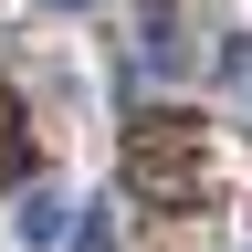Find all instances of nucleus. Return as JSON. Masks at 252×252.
I'll return each mask as SVG.
<instances>
[{"mask_svg":"<svg viewBox=\"0 0 252 252\" xmlns=\"http://www.w3.org/2000/svg\"><path fill=\"white\" fill-rule=\"evenodd\" d=\"M53 11H84V0H53Z\"/></svg>","mask_w":252,"mask_h":252,"instance_id":"39448f33","label":"nucleus"},{"mask_svg":"<svg viewBox=\"0 0 252 252\" xmlns=\"http://www.w3.org/2000/svg\"><path fill=\"white\" fill-rule=\"evenodd\" d=\"M116 168L147 210H189V200H210V126L179 116V105H147V116H126Z\"/></svg>","mask_w":252,"mask_h":252,"instance_id":"f257e3e1","label":"nucleus"},{"mask_svg":"<svg viewBox=\"0 0 252 252\" xmlns=\"http://www.w3.org/2000/svg\"><path fill=\"white\" fill-rule=\"evenodd\" d=\"M32 168H42V147H32V105H21V84L0 74V189H21Z\"/></svg>","mask_w":252,"mask_h":252,"instance_id":"f03ea898","label":"nucleus"},{"mask_svg":"<svg viewBox=\"0 0 252 252\" xmlns=\"http://www.w3.org/2000/svg\"><path fill=\"white\" fill-rule=\"evenodd\" d=\"M74 252H116V231H105V210H94V220H74Z\"/></svg>","mask_w":252,"mask_h":252,"instance_id":"20e7f679","label":"nucleus"},{"mask_svg":"<svg viewBox=\"0 0 252 252\" xmlns=\"http://www.w3.org/2000/svg\"><path fill=\"white\" fill-rule=\"evenodd\" d=\"M63 231V200H53V189H32V200H21V242H53Z\"/></svg>","mask_w":252,"mask_h":252,"instance_id":"7ed1b4c3","label":"nucleus"}]
</instances>
